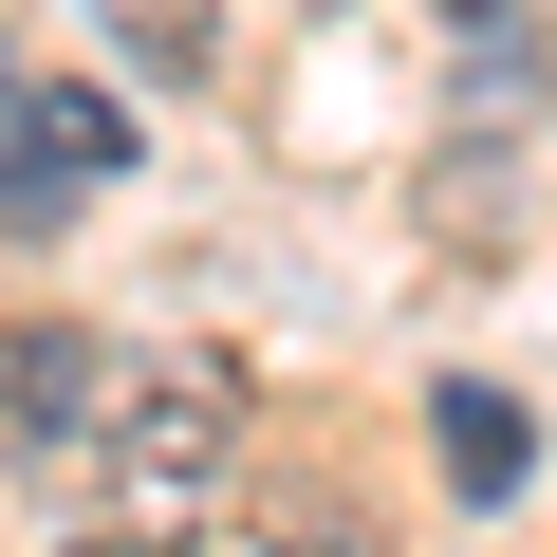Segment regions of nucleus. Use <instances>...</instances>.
Returning a JSON list of instances; mask_svg holds the SVG:
<instances>
[{
	"instance_id": "f257e3e1",
	"label": "nucleus",
	"mask_w": 557,
	"mask_h": 557,
	"mask_svg": "<svg viewBox=\"0 0 557 557\" xmlns=\"http://www.w3.org/2000/svg\"><path fill=\"white\" fill-rule=\"evenodd\" d=\"M223 465H242V372L223 354H112V391H94V502H112V539L168 557L223 502Z\"/></svg>"
},
{
	"instance_id": "f03ea898",
	"label": "nucleus",
	"mask_w": 557,
	"mask_h": 557,
	"mask_svg": "<svg viewBox=\"0 0 557 557\" xmlns=\"http://www.w3.org/2000/svg\"><path fill=\"white\" fill-rule=\"evenodd\" d=\"M112 168H131V112H112V94H75V75H20V57H0V223L57 242Z\"/></svg>"
},
{
	"instance_id": "7ed1b4c3",
	"label": "nucleus",
	"mask_w": 557,
	"mask_h": 557,
	"mask_svg": "<svg viewBox=\"0 0 557 557\" xmlns=\"http://www.w3.org/2000/svg\"><path fill=\"white\" fill-rule=\"evenodd\" d=\"M94 391H112V335L0 317V465H75V446H94Z\"/></svg>"
},
{
	"instance_id": "20e7f679",
	"label": "nucleus",
	"mask_w": 557,
	"mask_h": 557,
	"mask_svg": "<svg viewBox=\"0 0 557 557\" xmlns=\"http://www.w3.org/2000/svg\"><path fill=\"white\" fill-rule=\"evenodd\" d=\"M428 446H446V483H465V502H520V483H539V409H520V391H483V372H446V391H428Z\"/></svg>"
},
{
	"instance_id": "39448f33",
	"label": "nucleus",
	"mask_w": 557,
	"mask_h": 557,
	"mask_svg": "<svg viewBox=\"0 0 557 557\" xmlns=\"http://www.w3.org/2000/svg\"><path fill=\"white\" fill-rule=\"evenodd\" d=\"M112 20H131L149 75H205V0H112Z\"/></svg>"
},
{
	"instance_id": "423d86ee",
	"label": "nucleus",
	"mask_w": 557,
	"mask_h": 557,
	"mask_svg": "<svg viewBox=\"0 0 557 557\" xmlns=\"http://www.w3.org/2000/svg\"><path fill=\"white\" fill-rule=\"evenodd\" d=\"M278 557H372V520H354V502H335V483H317V502H298V520H278Z\"/></svg>"
},
{
	"instance_id": "0eeeda50",
	"label": "nucleus",
	"mask_w": 557,
	"mask_h": 557,
	"mask_svg": "<svg viewBox=\"0 0 557 557\" xmlns=\"http://www.w3.org/2000/svg\"><path fill=\"white\" fill-rule=\"evenodd\" d=\"M465 20H502V0H465Z\"/></svg>"
},
{
	"instance_id": "6e6552de",
	"label": "nucleus",
	"mask_w": 557,
	"mask_h": 557,
	"mask_svg": "<svg viewBox=\"0 0 557 557\" xmlns=\"http://www.w3.org/2000/svg\"><path fill=\"white\" fill-rule=\"evenodd\" d=\"M112 557H149V539H112Z\"/></svg>"
}]
</instances>
